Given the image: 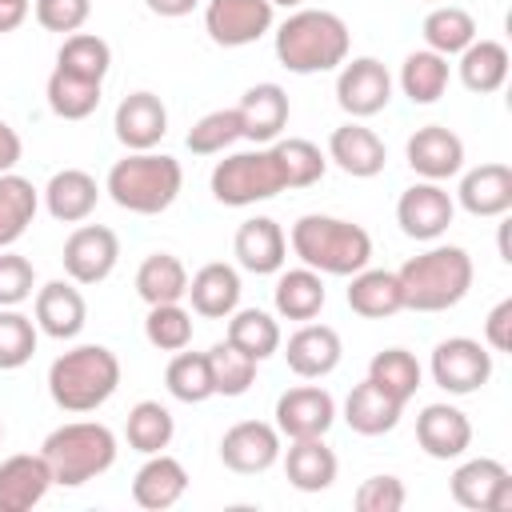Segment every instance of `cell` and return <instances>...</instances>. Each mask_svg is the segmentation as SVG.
Returning a JSON list of instances; mask_svg holds the SVG:
<instances>
[{"label":"cell","mask_w":512,"mask_h":512,"mask_svg":"<svg viewBox=\"0 0 512 512\" xmlns=\"http://www.w3.org/2000/svg\"><path fill=\"white\" fill-rule=\"evenodd\" d=\"M276 60L296 72V76H316V72H336L348 60L352 32L348 24L328 12V8H296L280 28H276Z\"/></svg>","instance_id":"1"},{"label":"cell","mask_w":512,"mask_h":512,"mask_svg":"<svg viewBox=\"0 0 512 512\" xmlns=\"http://www.w3.org/2000/svg\"><path fill=\"white\" fill-rule=\"evenodd\" d=\"M288 244H292L296 260L304 268H316L320 276H352V272L368 268V260H372L368 228L356 220L324 216V212L300 216L288 232Z\"/></svg>","instance_id":"2"},{"label":"cell","mask_w":512,"mask_h":512,"mask_svg":"<svg viewBox=\"0 0 512 512\" xmlns=\"http://www.w3.org/2000/svg\"><path fill=\"white\" fill-rule=\"evenodd\" d=\"M472 256L460 244H432L428 252L404 260L396 272L404 308L412 312H448L456 308L472 288Z\"/></svg>","instance_id":"3"},{"label":"cell","mask_w":512,"mask_h":512,"mask_svg":"<svg viewBox=\"0 0 512 512\" xmlns=\"http://www.w3.org/2000/svg\"><path fill=\"white\" fill-rule=\"evenodd\" d=\"M120 388V360L104 344H76L60 352L48 368V396L60 412L84 416L112 400Z\"/></svg>","instance_id":"4"},{"label":"cell","mask_w":512,"mask_h":512,"mask_svg":"<svg viewBox=\"0 0 512 512\" xmlns=\"http://www.w3.org/2000/svg\"><path fill=\"white\" fill-rule=\"evenodd\" d=\"M184 188V168L176 156H164L156 148L148 152H128L108 168L104 192L112 196L116 208L136 212V216H160L176 204Z\"/></svg>","instance_id":"5"},{"label":"cell","mask_w":512,"mask_h":512,"mask_svg":"<svg viewBox=\"0 0 512 512\" xmlns=\"http://www.w3.org/2000/svg\"><path fill=\"white\" fill-rule=\"evenodd\" d=\"M116 436L100 420H68L52 428L40 444V456L52 468V484L60 488H80L96 476H104L116 464Z\"/></svg>","instance_id":"6"},{"label":"cell","mask_w":512,"mask_h":512,"mask_svg":"<svg viewBox=\"0 0 512 512\" xmlns=\"http://www.w3.org/2000/svg\"><path fill=\"white\" fill-rule=\"evenodd\" d=\"M212 196L228 208H248L284 192V172L276 164L272 144H256L248 152H228L212 168Z\"/></svg>","instance_id":"7"},{"label":"cell","mask_w":512,"mask_h":512,"mask_svg":"<svg viewBox=\"0 0 512 512\" xmlns=\"http://www.w3.org/2000/svg\"><path fill=\"white\" fill-rule=\"evenodd\" d=\"M428 372L448 396H472L492 380V352L472 336H448L432 348Z\"/></svg>","instance_id":"8"},{"label":"cell","mask_w":512,"mask_h":512,"mask_svg":"<svg viewBox=\"0 0 512 512\" xmlns=\"http://www.w3.org/2000/svg\"><path fill=\"white\" fill-rule=\"evenodd\" d=\"M276 24V8L268 0H208L204 32L220 48H248L268 36Z\"/></svg>","instance_id":"9"},{"label":"cell","mask_w":512,"mask_h":512,"mask_svg":"<svg viewBox=\"0 0 512 512\" xmlns=\"http://www.w3.org/2000/svg\"><path fill=\"white\" fill-rule=\"evenodd\" d=\"M392 100V72L376 56H352L336 68V104L352 120H368L384 112Z\"/></svg>","instance_id":"10"},{"label":"cell","mask_w":512,"mask_h":512,"mask_svg":"<svg viewBox=\"0 0 512 512\" xmlns=\"http://www.w3.org/2000/svg\"><path fill=\"white\" fill-rule=\"evenodd\" d=\"M452 216H456V200L440 180H420V184L404 188L396 200V224L408 240H424V244L440 240L448 232Z\"/></svg>","instance_id":"11"},{"label":"cell","mask_w":512,"mask_h":512,"mask_svg":"<svg viewBox=\"0 0 512 512\" xmlns=\"http://www.w3.org/2000/svg\"><path fill=\"white\" fill-rule=\"evenodd\" d=\"M64 276L72 284H100L116 272L120 264V236L104 224H80L72 228V236L64 240Z\"/></svg>","instance_id":"12"},{"label":"cell","mask_w":512,"mask_h":512,"mask_svg":"<svg viewBox=\"0 0 512 512\" xmlns=\"http://www.w3.org/2000/svg\"><path fill=\"white\" fill-rule=\"evenodd\" d=\"M452 500L460 508H472V512H512V472L492 460V456H476V460H464L452 480Z\"/></svg>","instance_id":"13"},{"label":"cell","mask_w":512,"mask_h":512,"mask_svg":"<svg viewBox=\"0 0 512 512\" xmlns=\"http://www.w3.org/2000/svg\"><path fill=\"white\" fill-rule=\"evenodd\" d=\"M276 432L284 440H308V436H328V428L336 424V400L328 388L320 384H300L276 396Z\"/></svg>","instance_id":"14"},{"label":"cell","mask_w":512,"mask_h":512,"mask_svg":"<svg viewBox=\"0 0 512 512\" xmlns=\"http://www.w3.org/2000/svg\"><path fill=\"white\" fill-rule=\"evenodd\" d=\"M284 452V436L268 420H240L220 436V464L240 476L268 472Z\"/></svg>","instance_id":"15"},{"label":"cell","mask_w":512,"mask_h":512,"mask_svg":"<svg viewBox=\"0 0 512 512\" xmlns=\"http://www.w3.org/2000/svg\"><path fill=\"white\" fill-rule=\"evenodd\" d=\"M32 320L52 340H76L84 332V324H88V304H84L80 284H72V280L40 284L36 300H32Z\"/></svg>","instance_id":"16"},{"label":"cell","mask_w":512,"mask_h":512,"mask_svg":"<svg viewBox=\"0 0 512 512\" xmlns=\"http://www.w3.org/2000/svg\"><path fill=\"white\" fill-rule=\"evenodd\" d=\"M112 128H116V140L128 152H148L168 136V108H164V100L156 92H144V88L128 92L116 104Z\"/></svg>","instance_id":"17"},{"label":"cell","mask_w":512,"mask_h":512,"mask_svg":"<svg viewBox=\"0 0 512 512\" xmlns=\"http://www.w3.org/2000/svg\"><path fill=\"white\" fill-rule=\"evenodd\" d=\"M404 160L420 180H448L464 168V140L444 124H424L408 136Z\"/></svg>","instance_id":"18"},{"label":"cell","mask_w":512,"mask_h":512,"mask_svg":"<svg viewBox=\"0 0 512 512\" xmlns=\"http://www.w3.org/2000/svg\"><path fill=\"white\" fill-rule=\"evenodd\" d=\"M340 356H344V344H340V332L332 324H312L304 320L288 344H284V360L288 368L300 376V380H324L340 368Z\"/></svg>","instance_id":"19"},{"label":"cell","mask_w":512,"mask_h":512,"mask_svg":"<svg viewBox=\"0 0 512 512\" xmlns=\"http://www.w3.org/2000/svg\"><path fill=\"white\" fill-rule=\"evenodd\" d=\"M324 156H328L344 176H356V180H372V176H380L384 164H388L384 140H380L372 128H364L360 120H348V124L332 128Z\"/></svg>","instance_id":"20"},{"label":"cell","mask_w":512,"mask_h":512,"mask_svg":"<svg viewBox=\"0 0 512 512\" xmlns=\"http://www.w3.org/2000/svg\"><path fill=\"white\" fill-rule=\"evenodd\" d=\"M456 204H460L468 216H480V220L508 216V208H512V168L500 164V160H488V164L468 168V172L460 176Z\"/></svg>","instance_id":"21"},{"label":"cell","mask_w":512,"mask_h":512,"mask_svg":"<svg viewBox=\"0 0 512 512\" xmlns=\"http://www.w3.org/2000/svg\"><path fill=\"white\" fill-rule=\"evenodd\" d=\"M232 256L252 276H272L288 260V236L272 216H252L232 236Z\"/></svg>","instance_id":"22"},{"label":"cell","mask_w":512,"mask_h":512,"mask_svg":"<svg viewBox=\"0 0 512 512\" xmlns=\"http://www.w3.org/2000/svg\"><path fill=\"white\" fill-rule=\"evenodd\" d=\"M416 444L432 460H460L472 448V420L456 404H424L416 416Z\"/></svg>","instance_id":"23"},{"label":"cell","mask_w":512,"mask_h":512,"mask_svg":"<svg viewBox=\"0 0 512 512\" xmlns=\"http://www.w3.org/2000/svg\"><path fill=\"white\" fill-rule=\"evenodd\" d=\"M52 488V468L40 452H16L0 464V512H28Z\"/></svg>","instance_id":"24"},{"label":"cell","mask_w":512,"mask_h":512,"mask_svg":"<svg viewBox=\"0 0 512 512\" xmlns=\"http://www.w3.org/2000/svg\"><path fill=\"white\" fill-rule=\"evenodd\" d=\"M288 112H292L288 92H284L280 84H272V80L252 84V88L240 96V104H236L240 132H244V140H252V144H272V140H280V132H284V124H288Z\"/></svg>","instance_id":"25"},{"label":"cell","mask_w":512,"mask_h":512,"mask_svg":"<svg viewBox=\"0 0 512 512\" xmlns=\"http://www.w3.org/2000/svg\"><path fill=\"white\" fill-rule=\"evenodd\" d=\"M40 196H44V208H48L52 220H60V224H84L96 212L100 184L84 168H60V172H52V180L44 184Z\"/></svg>","instance_id":"26"},{"label":"cell","mask_w":512,"mask_h":512,"mask_svg":"<svg viewBox=\"0 0 512 512\" xmlns=\"http://www.w3.org/2000/svg\"><path fill=\"white\" fill-rule=\"evenodd\" d=\"M192 312L204 320H228L240 308V272L224 260H212L204 268H196V276H188V292Z\"/></svg>","instance_id":"27"},{"label":"cell","mask_w":512,"mask_h":512,"mask_svg":"<svg viewBox=\"0 0 512 512\" xmlns=\"http://www.w3.org/2000/svg\"><path fill=\"white\" fill-rule=\"evenodd\" d=\"M184 492H188V472L168 452H152L132 476V500L148 512H164V508L180 504Z\"/></svg>","instance_id":"28"},{"label":"cell","mask_w":512,"mask_h":512,"mask_svg":"<svg viewBox=\"0 0 512 512\" xmlns=\"http://www.w3.org/2000/svg\"><path fill=\"white\" fill-rule=\"evenodd\" d=\"M280 460H284V476L296 492H324V488H332V480L340 472V460L324 444V436L288 440V452H280Z\"/></svg>","instance_id":"29"},{"label":"cell","mask_w":512,"mask_h":512,"mask_svg":"<svg viewBox=\"0 0 512 512\" xmlns=\"http://www.w3.org/2000/svg\"><path fill=\"white\" fill-rule=\"evenodd\" d=\"M344 300L364 320H388V316H396L404 308L400 280H396V272H384V268H360V272H352Z\"/></svg>","instance_id":"30"},{"label":"cell","mask_w":512,"mask_h":512,"mask_svg":"<svg viewBox=\"0 0 512 512\" xmlns=\"http://www.w3.org/2000/svg\"><path fill=\"white\" fill-rule=\"evenodd\" d=\"M324 300H328V292H324V276L316 268H304V264L300 268H288V272L280 268V280L272 288L276 316L304 324V320H316L320 316Z\"/></svg>","instance_id":"31"},{"label":"cell","mask_w":512,"mask_h":512,"mask_svg":"<svg viewBox=\"0 0 512 512\" xmlns=\"http://www.w3.org/2000/svg\"><path fill=\"white\" fill-rule=\"evenodd\" d=\"M400 416H404V404L392 400L384 388H376L368 376L344 400V420L360 436H384V432H392L400 424Z\"/></svg>","instance_id":"32"},{"label":"cell","mask_w":512,"mask_h":512,"mask_svg":"<svg viewBox=\"0 0 512 512\" xmlns=\"http://www.w3.org/2000/svg\"><path fill=\"white\" fill-rule=\"evenodd\" d=\"M508 48L500 44V40H484V36H476L464 52H460V64H456V72H460V84L468 88V92H476V96H492V92H500L504 88V80H508Z\"/></svg>","instance_id":"33"},{"label":"cell","mask_w":512,"mask_h":512,"mask_svg":"<svg viewBox=\"0 0 512 512\" xmlns=\"http://www.w3.org/2000/svg\"><path fill=\"white\" fill-rule=\"evenodd\" d=\"M448 80H452V64L432 48H416L400 64V92L412 104H436L448 92Z\"/></svg>","instance_id":"34"},{"label":"cell","mask_w":512,"mask_h":512,"mask_svg":"<svg viewBox=\"0 0 512 512\" xmlns=\"http://www.w3.org/2000/svg\"><path fill=\"white\" fill-rule=\"evenodd\" d=\"M188 292V268L172 252H148L136 268V296L152 304H176Z\"/></svg>","instance_id":"35"},{"label":"cell","mask_w":512,"mask_h":512,"mask_svg":"<svg viewBox=\"0 0 512 512\" xmlns=\"http://www.w3.org/2000/svg\"><path fill=\"white\" fill-rule=\"evenodd\" d=\"M40 192L20 172H0V248H12L36 220Z\"/></svg>","instance_id":"36"},{"label":"cell","mask_w":512,"mask_h":512,"mask_svg":"<svg viewBox=\"0 0 512 512\" xmlns=\"http://www.w3.org/2000/svg\"><path fill=\"white\" fill-rule=\"evenodd\" d=\"M420 36H424V48L440 52V56H460L480 32H476V16L460 4H436L424 24H420Z\"/></svg>","instance_id":"37"},{"label":"cell","mask_w":512,"mask_h":512,"mask_svg":"<svg viewBox=\"0 0 512 512\" xmlns=\"http://www.w3.org/2000/svg\"><path fill=\"white\" fill-rule=\"evenodd\" d=\"M100 92H104L100 80H84V76H72L64 68H52V76L44 84L48 108L60 120H88L100 108Z\"/></svg>","instance_id":"38"},{"label":"cell","mask_w":512,"mask_h":512,"mask_svg":"<svg viewBox=\"0 0 512 512\" xmlns=\"http://www.w3.org/2000/svg\"><path fill=\"white\" fill-rule=\"evenodd\" d=\"M224 340L236 344L240 352H248L252 360H268V356H276L280 344H284L276 316L264 312V308H236V312L228 316V336H224Z\"/></svg>","instance_id":"39"},{"label":"cell","mask_w":512,"mask_h":512,"mask_svg":"<svg viewBox=\"0 0 512 512\" xmlns=\"http://www.w3.org/2000/svg\"><path fill=\"white\" fill-rule=\"evenodd\" d=\"M368 380L376 388H384L392 400L408 404L416 396L420 380H424V368H420V360L408 348H384V352H376L368 360Z\"/></svg>","instance_id":"40"},{"label":"cell","mask_w":512,"mask_h":512,"mask_svg":"<svg viewBox=\"0 0 512 512\" xmlns=\"http://www.w3.org/2000/svg\"><path fill=\"white\" fill-rule=\"evenodd\" d=\"M124 436H128V448H136L140 456H152V452H164L172 444L176 420L160 400H140V404L128 408Z\"/></svg>","instance_id":"41"},{"label":"cell","mask_w":512,"mask_h":512,"mask_svg":"<svg viewBox=\"0 0 512 512\" xmlns=\"http://www.w3.org/2000/svg\"><path fill=\"white\" fill-rule=\"evenodd\" d=\"M164 388L172 400L180 404H204L216 396L212 388V368H208V352H176L164 368Z\"/></svg>","instance_id":"42"},{"label":"cell","mask_w":512,"mask_h":512,"mask_svg":"<svg viewBox=\"0 0 512 512\" xmlns=\"http://www.w3.org/2000/svg\"><path fill=\"white\" fill-rule=\"evenodd\" d=\"M56 68L104 84V76H108V68H112V48H108V40L96 36V32H72V36H64V44H60V52H56Z\"/></svg>","instance_id":"43"},{"label":"cell","mask_w":512,"mask_h":512,"mask_svg":"<svg viewBox=\"0 0 512 512\" xmlns=\"http://www.w3.org/2000/svg\"><path fill=\"white\" fill-rule=\"evenodd\" d=\"M276 164L284 172V188H308L324 176L328 156L320 152V144L304 140V136H288V140H272Z\"/></svg>","instance_id":"44"},{"label":"cell","mask_w":512,"mask_h":512,"mask_svg":"<svg viewBox=\"0 0 512 512\" xmlns=\"http://www.w3.org/2000/svg\"><path fill=\"white\" fill-rule=\"evenodd\" d=\"M208 368H212V388L216 396H244L256 384V368L260 360H252L248 352H240L236 344L220 340L208 348Z\"/></svg>","instance_id":"45"},{"label":"cell","mask_w":512,"mask_h":512,"mask_svg":"<svg viewBox=\"0 0 512 512\" xmlns=\"http://www.w3.org/2000/svg\"><path fill=\"white\" fill-rule=\"evenodd\" d=\"M236 140H244L236 108L204 112V116L188 128V136H184V144H188V152H192V156H220V152H228Z\"/></svg>","instance_id":"46"},{"label":"cell","mask_w":512,"mask_h":512,"mask_svg":"<svg viewBox=\"0 0 512 512\" xmlns=\"http://www.w3.org/2000/svg\"><path fill=\"white\" fill-rule=\"evenodd\" d=\"M40 328L20 308H0V372H16L36 356Z\"/></svg>","instance_id":"47"},{"label":"cell","mask_w":512,"mask_h":512,"mask_svg":"<svg viewBox=\"0 0 512 512\" xmlns=\"http://www.w3.org/2000/svg\"><path fill=\"white\" fill-rule=\"evenodd\" d=\"M144 340L160 352H180L192 344V312L176 304H152L144 316Z\"/></svg>","instance_id":"48"},{"label":"cell","mask_w":512,"mask_h":512,"mask_svg":"<svg viewBox=\"0 0 512 512\" xmlns=\"http://www.w3.org/2000/svg\"><path fill=\"white\" fill-rule=\"evenodd\" d=\"M36 292V268L12 248H0V308H20Z\"/></svg>","instance_id":"49"},{"label":"cell","mask_w":512,"mask_h":512,"mask_svg":"<svg viewBox=\"0 0 512 512\" xmlns=\"http://www.w3.org/2000/svg\"><path fill=\"white\" fill-rule=\"evenodd\" d=\"M404 500H408V488L400 476H368L352 496L356 512H400Z\"/></svg>","instance_id":"50"},{"label":"cell","mask_w":512,"mask_h":512,"mask_svg":"<svg viewBox=\"0 0 512 512\" xmlns=\"http://www.w3.org/2000/svg\"><path fill=\"white\" fill-rule=\"evenodd\" d=\"M88 16H92V0H36V24L44 32L72 36L88 24Z\"/></svg>","instance_id":"51"},{"label":"cell","mask_w":512,"mask_h":512,"mask_svg":"<svg viewBox=\"0 0 512 512\" xmlns=\"http://www.w3.org/2000/svg\"><path fill=\"white\" fill-rule=\"evenodd\" d=\"M484 348L488 352H508L512 348V296H504L488 320H484Z\"/></svg>","instance_id":"52"},{"label":"cell","mask_w":512,"mask_h":512,"mask_svg":"<svg viewBox=\"0 0 512 512\" xmlns=\"http://www.w3.org/2000/svg\"><path fill=\"white\" fill-rule=\"evenodd\" d=\"M20 156H24L20 132H16L8 120H0V172H12V168L20 164Z\"/></svg>","instance_id":"53"},{"label":"cell","mask_w":512,"mask_h":512,"mask_svg":"<svg viewBox=\"0 0 512 512\" xmlns=\"http://www.w3.org/2000/svg\"><path fill=\"white\" fill-rule=\"evenodd\" d=\"M148 4V12H156V16H164V20H180V16H188L200 0H144Z\"/></svg>","instance_id":"54"},{"label":"cell","mask_w":512,"mask_h":512,"mask_svg":"<svg viewBox=\"0 0 512 512\" xmlns=\"http://www.w3.org/2000/svg\"><path fill=\"white\" fill-rule=\"evenodd\" d=\"M28 8H32V4H0V36H4V32H16V28L28 20Z\"/></svg>","instance_id":"55"},{"label":"cell","mask_w":512,"mask_h":512,"mask_svg":"<svg viewBox=\"0 0 512 512\" xmlns=\"http://www.w3.org/2000/svg\"><path fill=\"white\" fill-rule=\"evenodd\" d=\"M272 8H304V0H268Z\"/></svg>","instance_id":"56"},{"label":"cell","mask_w":512,"mask_h":512,"mask_svg":"<svg viewBox=\"0 0 512 512\" xmlns=\"http://www.w3.org/2000/svg\"><path fill=\"white\" fill-rule=\"evenodd\" d=\"M0 4H28V0H0Z\"/></svg>","instance_id":"57"},{"label":"cell","mask_w":512,"mask_h":512,"mask_svg":"<svg viewBox=\"0 0 512 512\" xmlns=\"http://www.w3.org/2000/svg\"><path fill=\"white\" fill-rule=\"evenodd\" d=\"M0 440H4V420H0Z\"/></svg>","instance_id":"58"},{"label":"cell","mask_w":512,"mask_h":512,"mask_svg":"<svg viewBox=\"0 0 512 512\" xmlns=\"http://www.w3.org/2000/svg\"><path fill=\"white\" fill-rule=\"evenodd\" d=\"M424 4H444V0H424Z\"/></svg>","instance_id":"59"}]
</instances>
